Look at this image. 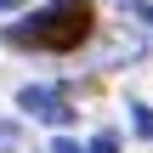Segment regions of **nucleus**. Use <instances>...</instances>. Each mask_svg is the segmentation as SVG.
I'll return each mask as SVG.
<instances>
[{"instance_id":"2","label":"nucleus","mask_w":153,"mask_h":153,"mask_svg":"<svg viewBox=\"0 0 153 153\" xmlns=\"http://www.w3.org/2000/svg\"><path fill=\"white\" fill-rule=\"evenodd\" d=\"M17 108H23L28 119H40V125H74V102H68V91H57V85H23V91H17Z\"/></svg>"},{"instance_id":"3","label":"nucleus","mask_w":153,"mask_h":153,"mask_svg":"<svg viewBox=\"0 0 153 153\" xmlns=\"http://www.w3.org/2000/svg\"><path fill=\"white\" fill-rule=\"evenodd\" d=\"M131 114H136V136L153 142V108H148V102H131Z\"/></svg>"},{"instance_id":"7","label":"nucleus","mask_w":153,"mask_h":153,"mask_svg":"<svg viewBox=\"0 0 153 153\" xmlns=\"http://www.w3.org/2000/svg\"><path fill=\"white\" fill-rule=\"evenodd\" d=\"M142 23H148V28H153V6H142Z\"/></svg>"},{"instance_id":"8","label":"nucleus","mask_w":153,"mask_h":153,"mask_svg":"<svg viewBox=\"0 0 153 153\" xmlns=\"http://www.w3.org/2000/svg\"><path fill=\"white\" fill-rule=\"evenodd\" d=\"M125 6H142V0H125Z\"/></svg>"},{"instance_id":"1","label":"nucleus","mask_w":153,"mask_h":153,"mask_svg":"<svg viewBox=\"0 0 153 153\" xmlns=\"http://www.w3.org/2000/svg\"><path fill=\"white\" fill-rule=\"evenodd\" d=\"M97 28V6L91 0H45L40 11L17 17L0 28V40L11 51H79Z\"/></svg>"},{"instance_id":"4","label":"nucleus","mask_w":153,"mask_h":153,"mask_svg":"<svg viewBox=\"0 0 153 153\" xmlns=\"http://www.w3.org/2000/svg\"><path fill=\"white\" fill-rule=\"evenodd\" d=\"M85 153H119V136H114V131H102V136H97Z\"/></svg>"},{"instance_id":"6","label":"nucleus","mask_w":153,"mask_h":153,"mask_svg":"<svg viewBox=\"0 0 153 153\" xmlns=\"http://www.w3.org/2000/svg\"><path fill=\"white\" fill-rule=\"evenodd\" d=\"M17 6H23V0H0V11H6V17H11V11H17Z\"/></svg>"},{"instance_id":"5","label":"nucleus","mask_w":153,"mask_h":153,"mask_svg":"<svg viewBox=\"0 0 153 153\" xmlns=\"http://www.w3.org/2000/svg\"><path fill=\"white\" fill-rule=\"evenodd\" d=\"M51 153H85L79 142H51Z\"/></svg>"}]
</instances>
